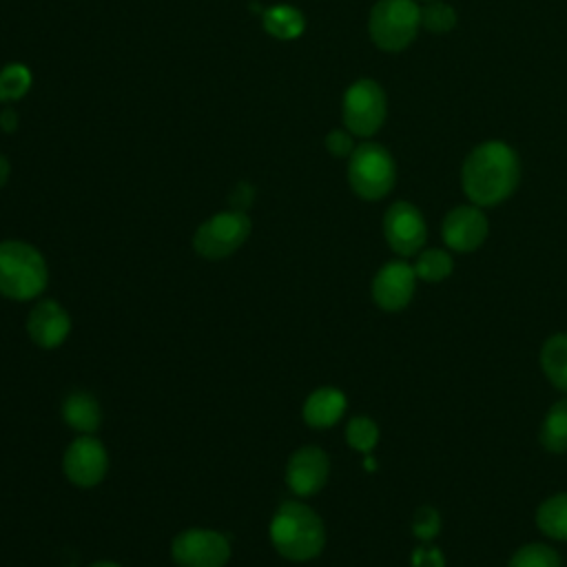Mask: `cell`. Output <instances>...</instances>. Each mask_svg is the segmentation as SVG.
<instances>
[{
    "label": "cell",
    "mask_w": 567,
    "mask_h": 567,
    "mask_svg": "<svg viewBox=\"0 0 567 567\" xmlns=\"http://www.w3.org/2000/svg\"><path fill=\"white\" fill-rule=\"evenodd\" d=\"M9 173H11L9 159H7L4 155H0V188L7 184V179H9Z\"/></svg>",
    "instance_id": "31"
},
{
    "label": "cell",
    "mask_w": 567,
    "mask_h": 567,
    "mask_svg": "<svg viewBox=\"0 0 567 567\" xmlns=\"http://www.w3.org/2000/svg\"><path fill=\"white\" fill-rule=\"evenodd\" d=\"M330 474V458L317 445H303L290 454L286 465V485L297 496L317 494Z\"/></svg>",
    "instance_id": "13"
},
{
    "label": "cell",
    "mask_w": 567,
    "mask_h": 567,
    "mask_svg": "<svg viewBox=\"0 0 567 567\" xmlns=\"http://www.w3.org/2000/svg\"><path fill=\"white\" fill-rule=\"evenodd\" d=\"M62 419L80 434H93L102 423V408L89 392H71L62 403Z\"/></svg>",
    "instance_id": "16"
},
{
    "label": "cell",
    "mask_w": 567,
    "mask_h": 567,
    "mask_svg": "<svg viewBox=\"0 0 567 567\" xmlns=\"http://www.w3.org/2000/svg\"><path fill=\"white\" fill-rule=\"evenodd\" d=\"M16 126H18V113L11 106L2 109V113H0V128L11 133V131H16Z\"/></svg>",
    "instance_id": "30"
},
{
    "label": "cell",
    "mask_w": 567,
    "mask_h": 567,
    "mask_svg": "<svg viewBox=\"0 0 567 567\" xmlns=\"http://www.w3.org/2000/svg\"><path fill=\"white\" fill-rule=\"evenodd\" d=\"M250 217L244 210H224L208 217L193 235V248L206 259H224L239 250L250 235Z\"/></svg>",
    "instance_id": "7"
},
{
    "label": "cell",
    "mask_w": 567,
    "mask_h": 567,
    "mask_svg": "<svg viewBox=\"0 0 567 567\" xmlns=\"http://www.w3.org/2000/svg\"><path fill=\"white\" fill-rule=\"evenodd\" d=\"M49 281L42 252L20 239L0 241V295L13 301L38 297Z\"/></svg>",
    "instance_id": "3"
},
{
    "label": "cell",
    "mask_w": 567,
    "mask_h": 567,
    "mask_svg": "<svg viewBox=\"0 0 567 567\" xmlns=\"http://www.w3.org/2000/svg\"><path fill=\"white\" fill-rule=\"evenodd\" d=\"M454 270V261L450 257V252L441 250V248H427L421 250L414 264V272L419 279L423 281H443L445 277H450Z\"/></svg>",
    "instance_id": "23"
},
{
    "label": "cell",
    "mask_w": 567,
    "mask_h": 567,
    "mask_svg": "<svg viewBox=\"0 0 567 567\" xmlns=\"http://www.w3.org/2000/svg\"><path fill=\"white\" fill-rule=\"evenodd\" d=\"M507 567H563L558 551L545 543H529L514 551Z\"/></svg>",
    "instance_id": "24"
},
{
    "label": "cell",
    "mask_w": 567,
    "mask_h": 567,
    "mask_svg": "<svg viewBox=\"0 0 567 567\" xmlns=\"http://www.w3.org/2000/svg\"><path fill=\"white\" fill-rule=\"evenodd\" d=\"M538 529L554 540H567V492L554 494L536 509Z\"/></svg>",
    "instance_id": "19"
},
{
    "label": "cell",
    "mask_w": 567,
    "mask_h": 567,
    "mask_svg": "<svg viewBox=\"0 0 567 567\" xmlns=\"http://www.w3.org/2000/svg\"><path fill=\"white\" fill-rule=\"evenodd\" d=\"M520 182L518 153L503 140L476 144L463 159L461 188L481 208L505 202Z\"/></svg>",
    "instance_id": "1"
},
{
    "label": "cell",
    "mask_w": 567,
    "mask_h": 567,
    "mask_svg": "<svg viewBox=\"0 0 567 567\" xmlns=\"http://www.w3.org/2000/svg\"><path fill=\"white\" fill-rule=\"evenodd\" d=\"M396 182L392 153L379 142H361L348 157V184L365 202L383 199Z\"/></svg>",
    "instance_id": "5"
},
{
    "label": "cell",
    "mask_w": 567,
    "mask_h": 567,
    "mask_svg": "<svg viewBox=\"0 0 567 567\" xmlns=\"http://www.w3.org/2000/svg\"><path fill=\"white\" fill-rule=\"evenodd\" d=\"M261 24L268 35L277 40H295L306 29V18L297 7L290 4H275L264 11Z\"/></svg>",
    "instance_id": "17"
},
{
    "label": "cell",
    "mask_w": 567,
    "mask_h": 567,
    "mask_svg": "<svg viewBox=\"0 0 567 567\" xmlns=\"http://www.w3.org/2000/svg\"><path fill=\"white\" fill-rule=\"evenodd\" d=\"M388 117V97L377 80L361 78L352 82L341 100L343 126L354 137H372Z\"/></svg>",
    "instance_id": "6"
},
{
    "label": "cell",
    "mask_w": 567,
    "mask_h": 567,
    "mask_svg": "<svg viewBox=\"0 0 567 567\" xmlns=\"http://www.w3.org/2000/svg\"><path fill=\"white\" fill-rule=\"evenodd\" d=\"M540 443L551 454L567 452V399L556 401L540 425Z\"/></svg>",
    "instance_id": "20"
},
{
    "label": "cell",
    "mask_w": 567,
    "mask_h": 567,
    "mask_svg": "<svg viewBox=\"0 0 567 567\" xmlns=\"http://www.w3.org/2000/svg\"><path fill=\"white\" fill-rule=\"evenodd\" d=\"M89 567H120V565L113 563V560H97V563H93V565H89Z\"/></svg>",
    "instance_id": "32"
},
{
    "label": "cell",
    "mask_w": 567,
    "mask_h": 567,
    "mask_svg": "<svg viewBox=\"0 0 567 567\" xmlns=\"http://www.w3.org/2000/svg\"><path fill=\"white\" fill-rule=\"evenodd\" d=\"M416 272L408 261H388L372 279V299L381 310H403L414 295Z\"/></svg>",
    "instance_id": "12"
},
{
    "label": "cell",
    "mask_w": 567,
    "mask_h": 567,
    "mask_svg": "<svg viewBox=\"0 0 567 567\" xmlns=\"http://www.w3.org/2000/svg\"><path fill=\"white\" fill-rule=\"evenodd\" d=\"M27 332L35 346L53 350L66 341L71 332V319L58 301L42 299L27 317Z\"/></svg>",
    "instance_id": "14"
},
{
    "label": "cell",
    "mask_w": 567,
    "mask_h": 567,
    "mask_svg": "<svg viewBox=\"0 0 567 567\" xmlns=\"http://www.w3.org/2000/svg\"><path fill=\"white\" fill-rule=\"evenodd\" d=\"M419 2H430V0H419Z\"/></svg>",
    "instance_id": "33"
},
{
    "label": "cell",
    "mask_w": 567,
    "mask_h": 567,
    "mask_svg": "<svg viewBox=\"0 0 567 567\" xmlns=\"http://www.w3.org/2000/svg\"><path fill=\"white\" fill-rule=\"evenodd\" d=\"M412 532L416 538L421 540H432L436 538V534L441 532V516L434 507L430 505H421L416 512H414V518H412Z\"/></svg>",
    "instance_id": "26"
},
{
    "label": "cell",
    "mask_w": 567,
    "mask_h": 567,
    "mask_svg": "<svg viewBox=\"0 0 567 567\" xmlns=\"http://www.w3.org/2000/svg\"><path fill=\"white\" fill-rule=\"evenodd\" d=\"M489 233V221L481 206L476 204H461L447 210L441 224V235L447 248L456 252H472L476 250Z\"/></svg>",
    "instance_id": "11"
},
{
    "label": "cell",
    "mask_w": 567,
    "mask_h": 567,
    "mask_svg": "<svg viewBox=\"0 0 567 567\" xmlns=\"http://www.w3.org/2000/svg\"><path fill=\"white\" fill-rule=\"evenodd\" d=\"M252 197H255V190L250 188V184L241 182L235 186V190L230 193V204H233V210H244L252 204Z\"/></svg>",
    "instance_id": "29"
},
{
    "label": "cell",
    "mask_w": 567,
    "mask_h": 567,
    "mask_svg": "<svg viewBox=\"0 0 567 567\" xmlns=\"http://www.w3.org/2000/svg\"><path fill=\"white\" fill-rule=\"evenodd\" d=\"M346 394L337 388H317L303 401L301 416L310 427H330L346 412Z\"/></svg>",
    "instance_id": "15"
},
{
    "label": "cell",
    "mask_w": 567,
    "mask_h": 567,
    "mask_svg": "<svg viewBox=\"0 0 567 567\" xmlns=\"http://www.w3.org/2000/svg\"><path fill=\"white\" fill-rule=\"evenodd\" d=\"M268 534L272 547L295 563L317 558L326 545V527L319 514L299 501H286L279 505Z\"/></svg>",
    "instance_id": "2"
},
{
    "label": "cell",
    "mask_w": 567,
    "mask_h": 567,
    "mask_svg": "<svg viewBox=\"0 0 567 567\" xmlns=\"http://www.w3.org/2000/svg\"><path fill=\"white\" fill-rule=\"evenodd\" d=\"M62 470L66 478L78 487L97 485L109 470V454L100 439L93 434H80L62 456Z\"/></svg>",
    "instance_id": "10"
},
{
    "label": "cell",
    "mask_w": 567,
    "mask_h": 567,
    "mask_svg": "<svg viewBox=\"0 0 567 567\" xmlns=\"http://www.w3.org/2000/svg\"><path fill=\"white\" fill-rule=\"evenodd\" d=\"M412 567H445L443 554L436 547H419L412 554Z\"/></svg>",
    "instance_id": "28"
},
{
    "label": "cell",
    "mask_w": 567,
    "mask_h": 567,
    "mask_svg": "<svg viewBox=\"0 0 567 567\" xmlns=\"http://www.w3.org/2000/svg\"><path fill=\"white\" fill-rule=\"evenodd\" d=\"M326 151L334 157H350V153L354 151V135L348 128H334L326 135L323 140Z\"/></svg>",
    "instance_id": "27"
},
{
    "label": "cell",
    "mask_w": 567,
    "mask_h": 567,
    "mask_svg": "<svg viewBox=\"0 0 567 567\" xmlns=\"http://www.w3.org/2000/svg\"><path fill=\"white\" fill-rule=\"evenodd\" d=\"M346 441L357 452H370L379 441V427L368 416H352L346 425Z\"/></svg>",
    "instance_id": "25"
},
{
    "label": "cell",
    "mask_w": 567,
    "mask_h": 567,
    "mask_svg": "<svg viewBox=\"0 0 567 567\" xmlns=\"http://www.w3.org/2000/svg\"><path fill=\"white\" fill-rule=\"evenodd\" d=\"M458 22V13L452 4L443 2V0H430L421 4V29L434 33V35H443L450 33Z\"/></svg>",
    "instance_id": "22"
},
{
    "label": "cell",
    "mask_w": 567,
    "mask_h": 567,
    "mask_svg": "<svg viewBox=\"0 0 567 567\" xmlns=\"http://www.w3.org/2000/svg\"><path fill=\"white\" fill-rule=\"evenodd\" d=\"M173 560L179 567H224L230 558V543L215 529H184L171 545Z\"/></svg>",
    "instance_id": "8"
},
{
    "label": "cell",
    "mask_w": 567,
    "mask_h": 567,
    "mask_svg": "<svg viewBox=\"0 0 567 567\" xmlns=\"http://www.w3.org/2000/svg\"><path fill=\"white\" fill-rule=\"evenodd\" d=\"M421 31L419 0H377L368 13V35L385 53L408 49Z\"/></svg>",
    "instance_id": "4"
},
{
    "label": "cell",
    "mask_w": 567,
    "mask_h": 567,
    "mask_svg": "<svg viewBox=\"0 0 567 567\" xmlns=\"http://www.w3.org/2000/svg\"><path fill=\"white\" fill-rule=\"evenodd\" d=\"M383 237L396 255L401 257L419 255L427 239V226H425L423 213L414 204L403 199L390 204L383 215Z\"/></svg>",
    "instance_id": "9"
},
{
    "label": "cell",
    "mask_w": 567,
    "mask_h": 567,
    "mask_svg": "<svg viewBox=\"0 0 567 567\" xmlns=\"http://www.w3.org/2000/svg\"><path fill=\"white\" fill-rule=\"evenodd\" d=\"M540 365L554 388L567 392V334H551L540 350Z\"/></svg>",
    "instance_id": "18"
},
{
    "label": "cell",
    "mask_w": 567,
    "mask_h": 567,
    "mask_svg": "<svg viewBox=\"0 0 567 567\" xmlns=\"http://www.w3.org/2000/svg\"><path fill=\"white\" fill-rule=\"evenodd\" d=\"M31 69L27 64H20V62H11V64H4L0 69V102H16L20 97H24L31 89Z\"/></svg>",
    "instance_id": "21"
}]
</instances>
